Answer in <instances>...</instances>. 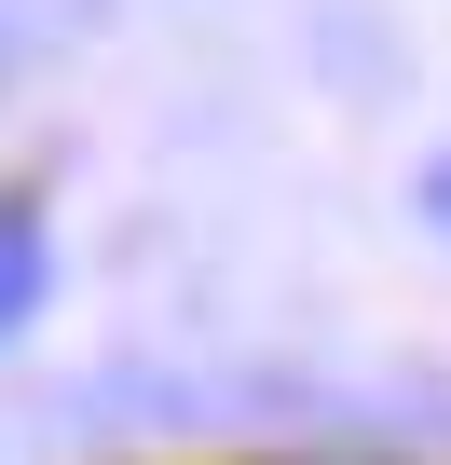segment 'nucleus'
I'll return each mask as SVG.
<instances>
[{
    "mask_svg": "<svg viewBox=\"0 0 451 465\" xmlns=\"http://www.w3.org/2000/svg\"><path fill=\"white\" fill-rule=\"evenodd\" d=\"M42 274H55V261H42V219H28V205H0V329H28Z\"/></svg>",
    "mask_w": 451,
    "mask_h": 465,
    "instance_id": "f257e3e1",
    "label": "nucleus"
}]
</instances>
